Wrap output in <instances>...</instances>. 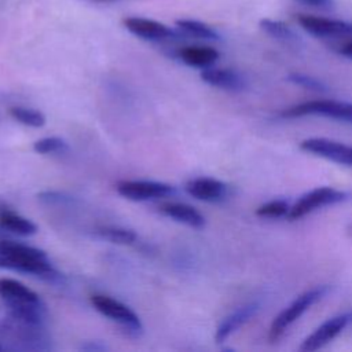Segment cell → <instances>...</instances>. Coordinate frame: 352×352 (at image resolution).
Here are the masks:
<instances>
[{"instance_id":"cell-26","label":"cell","mask_w":352,"mask_h":352,"mask_svg":"<svg viewBox=\"0 0 352 352\" xmlns=\"http://www.w3.org/2000/svg\"><path fill=\"white\" fill-rule=\"evenodd\" d=\"M307 6L311 7H316V8H322V10H331L336 6L334 0H298Z\"/></svg>"},{"instance_id":"cell-28","label":"cell","mask_w":352,"mask_h":352,"mask_svg":"<svg viewBox=\"0 0 352 352\" xmlns=\"http://www.w3.org/2000/svg\"><path fill=\"white\" fill-rule=\"evenodd\" d=\"M82 349H87V351H103L106 346L104 345H96V344H91V345H82L81 346Z\"/></svg>"},{"instance_id":"cell-20","label":"cell","mask_w":352,"mask_h":352,"mask_svg":"<svg viewBox=\"0 0 352 352\" xmlns=\"http://www.w3.org/2000/svg\"><path fill=\"white\" fill-rule=\"evenodd\" d=\"M176 26L180 33L202 40H219V33L209 25L197 19H177Z\"/></svg>"},{"instance_id":"cell-8","label":"cell","mask_w":352,"mask_h":352,"mask_svg":"<svg viewBox=\"0 0 352 352\" xmlns=\"http://www.w3.org/2000/svg\"><path fill=\"white\" fill-rule=\"evenodd\" d=\"M297 22L307 33L318 38L352 37V22L309 14H298Z\"/></svg>"},{"instance_id":"cell-9","label":"cell","mask_w":352,"mask_h":352,"mask_svg":"<svg viewBox=\"0 0 352 352\" xmlns=\"http://www.w3.org/2000/svg\"><path fill=\"white\" fill-rule=\"evenodd\" d=\"M117 192L131 201H148L169 197L175 188L162 182L154 180H120L116 186Z\"/></svg>"},{"instance_id":"cell-11","label":"cell","mask_w":352,"mask_h":352,"mask_svg":"<svg viewBox=\"0 0 352 352\" xmlns=\"http://www.w3.org/2000/svg\"><path fill=\"white\" fill-rule=\"evenodd\" d=\"M300 148L329 161L352 166V146L326 138H309L300 143Z\"/></svg>"},{"instance_id":"cell-30","label":"cell","mask_w":352,"mask_h":352,"mask_svg":"<svg viewBox=\"0 0 352 352\" xmlns=\"http://www.w3.org/2000/svg\"><path fill=\"white\" fill-rule=\"evenodd\" d=\"M3 349H4V348H3V345L0 344V351H3Z\"/></svg>"},{"instance_id":"cell-25","label":"cell","mask_w":352,"mask_h":352,"mask_svg":"<svg viewBox=\"0 0 352 352\" xmlns=\"http://www.w3.org/2000/svg\"><path fill=\"white\" fill-rule=\"evenodd\" d=\"M286 78L292 84L302 87L309 91H315V92H326L327 91V85L324 82H322L320 80H318L315 77L304 74V73H290V74H287Z\"/></svg>"},{"instance_id":"cell-18","label":"cell","mask_w":352,"mask_h":352,"mask_svg":"<svg viewBox=\"0 0 352 352\" xmlns=\"http://www.w3.org/2000/svg\"><path fill=\"white\" fill-rule=\"evenodd\" d=\"M261 30H264L268 36L272 38L287 44V45H298L301 44V38L298 34L285 22L278 21V19H271V18H264L258 22Z\"/></svg>"},{"instance_id":"cell-16","label":"cell","mask_w":352,"mask_h":352,"mask_svg":"<svg viewBox=\"0 0 352 352\" xmlns=\"http://www.w3.org/2000/svg\"><path fill=\"white\" fill-rule=\"evenodd\" d=\"M160 212L175 221L183 223L192 228H202L205 226V217L194 206L183 202H165L160 206Z\"/></svg>"},{"instance_id":"cell-14","label":"cell","mask_w":352,"mask_h":352,"mask_svg":"<svg viewBox=\"0 0 352 352\" xmlns=\"http://www.w3.org/2000/svg\"><path fill=\"white\" fill-rule=\"evenodd\" d=\"M186 191L197 199L216 202L226 198L228 187L226 183L212 177H195L186 184Z\"/></svg>"},{"instance_id":"cell-21","label":"cell","mask_w":352,"mask_h":352,"mask_svg":"<svg viewBox=\"0 0 352 352\" xmlns=\"http://www.w3.org/2000/svg\"><path fill=\"white\" fill-rule=\"evenodd\" d=\"M96 234L111 243L118 245H131L136 241L138 235L133 230L118 227V226H102L96 230Z\"/></svg>"},{"instance_id":"cell-1","label":"cell","mask_w":352,"mask_h":352,"mask_svg":"<svg viewBox=\"0 0 352 352\" xmlns=\"http://www.w3.org/2000/svg\"><path fill=\"white\" fill-rule=\"evenodd\" d=\"M50 341L45 324L19 315L0 301V344L4 349L47 351Z\"/></svg>"},{"instance_id":"cell-12","label":"cell","mask_w":352,"mask_h":352,"mask_svg":"<svg viewBox=\"0 0 352 352\" xmlns=\"http://www.w3.org/2000/svg\"><path fill=\"white\" fill-rule=\"evenodd\" d=\"M124 26L133 36L140 37L148 41H162L168 38H177L180 30H175L158 21L140 18V16H128L124 19Z\"/></svg>"},{"instance_id":"cell-3","label":"cell","mask_w":352,"mask_h":352,"mask_svg":"<svg viewBox=\"0 0 352 352\" xmlns=\"http://www.w3.org/2000/svg\"><path fill=\"white\" fill-rule=\"evenodd\" d=\"M0 300L12 311L19 315L36 322L45 324L47 320V307L41 297L25 286L22 282L1 278L0 279Z\"/></svg>"},{"instance_id":"cell-10","label":"cell","mask_w":352,"mask_h":352,"mask_svg":"<svg viewBox=\"0 0 352 352\" xmlns=\"http://www.w3.org/2000/svg\"><path fill=\"white\" fill-rule=\"evenodd\" d=\"M352 322V312L336 315L315 329L300 345L301 352H314L329 344Z\"/></svg>"},{"instance_id":"cell-19","label":"cell","mask_w":352,"mask_h":352,"mask_svg":"<svg viewBox=\"0 0 352 352\" xmlns=\"http://www.w3.org/2000/svg\"><path fill=\"white\" fill-rule=\"evenodd\" d=\"M0 226L4 230L18 235H33L37 232V227L32 220L11 210H4L0 213Z\"/></svg>"},{"instance_id":"cell-15","label":"cell","mask_w":352,"mask_h":352,"mask_svg":"<svg viewBox=\"0 0 352 352\" xmlns=\"http://www.w3.org/2000/svg\"><path fill=\"white\" fill-rule=\"evenodd\" d=\"M258 309H260V305L257 302H249L243 307H239L234 312H231L217 326L214 340L217 342L226 341L232 333H235L241 326H243L248 320H250L258 312Z\"/></svg>"},{"instance_id":"cell-5","label":"cell","mask_w":352,"mask_h":352,"mask_svg":"<svg viewBox=\"0 0 352 352\" xmlns=\"http://www.w3.org/2000/svg\"><path fill=\"white\" fill-rule=\"evenodd\" d=\"M283 118H297L304 116H322L352 124V103L333 99L308 100L294 104L280 114Z\"/></svg>"},{"instance_id":"cell-2","label":"cell","mask_w":352,"mask_h":352,"mask_svg":"<svg viewBox=\"0 0 352 352\" xmlns=\"http://www.w3.org/2000/svg\"><path fill=\"white\" fill-rule=\"evenodd\" d=\"M0 268L36 275L51 282L60 278L44 250L15 241H0Z\"/></svg>"},{"instance_id":"cell-24","label":"cell","mask_w":352,"mask_h":352,"mask_svg":"<svg viewBox=\"0 0 352 352\" xmlns=\"http://www.w3.org/2000/svg\"><path fill=\"white\" fill-rule=\"evenodd\" d=\"M33 150L38 154H54V153H63L67 150V143L58 136L43 138L33 144Z\"/></svg>"},{"instance_id":"cell-17","label":"cell","mask_w":352,"mask_h":352,"mask_svg":"<svg viewBox=\"0 0 352 352\" xmlns=\"http://www.w3.org/2000/svg\"><path fill=\"white\" fill-rule=\"evenodd\" d=\"M177 55L186 65L201 69L214 65L220 56L216 48L208 45H187L180 48Z\"/></svg>"},{"instance_id":"cell-22","label":"cell","mask_w":352,"mask_h":352,"mask_svg":"<svg viewBox=\"0 0 352 352\" xmlns=\"http://www.w3.org/2000/svg\"><path fill=\"white\" fill-rule=\"evenodd\" d=\"M8 113L14 120H16L18 122L28 125V126L40 128L45 124V116L40 110H36V109L14 106L8 110Z\"/></svg>"},{"instance_id":"cell-27","label":"cell","mask_w":352,"mask_h":352,"mask_svg":"<svg viewBox=\"0 0 352 352\" xmlns=\"http://www.w3.org/2000/svg\"><path fill=\"white\" fill-rule=\"evenodd\" d=\"M338 52H340L342 56L352 59V40H351V41H346L345 44H342V45L340 47Z\"/></svg>"},{"instance_id":"cell-23","label":"cell","mask_w":352,"mask_h":352,"mask_svg":"<svg viewBox=\"0 0 352 352\" xmlns=\"http://www.w3.org/2000/svg\"><path fill=\"white\" fill-rule=\"evenodd\" d=\"M289 210H290V205L287 201L274 199V201L265 202L264 205H260L256 209V214L267 219H279V217L287 216Z\"/></svg>"},{"instance_id":"cell-13","label":"cell","mask_w":352,"mask_h":352,"mask_svg":"<svg viewBox=\"0 0 352 352\" xmlns=\"http://www.w3.org/2000/svg\"><path fill=\"white\" fill-rule=\"evenodd\" d=\"M201 78L212 87L227 91H242L246 87L245 77L232 69L209 66L202 69Z\"/></svg>"},{"instance_id":"cell-29","label":"cell","mask_w":352,"mask_h":352,"mask_svg":"<svg viewBox=\"0 0 352 352\" xmlns=\"http://www.w3.org/2000/svg\"><path fill=\"white\" fill-rule=\"evenodd\" d=\"M91 1H95V3H116V1H120V0H91Z\"/></svg>"},{"instance_id":"cell-6","label":"cell","mask_w":352,"mask_h":352,"mask_svg":"<svg viewBox=\"0 0 352 352\" xmlns=\"http://www.w3.org/2000/svg\"><path fill=\"white\" fill-rule=\"evenodd\" d=\"M91 304L99 314L117 322L128 334L136 337L143 331L139 316L126 304L104 294L91 296Z\"/></svg>"},{"instance_id":"cell-7","label":"cell","mask_w":352,"mask_h":352,"mask_svg":"<svg viewBox=\"0 0 352 352\" xmlns=\"http://www.w3.org/2000/svg\"><path fill=\"white\" fill-rule=\"evenodd\" d=\"M351 198V194L342 190H337L333 187H316L305 194H302L297 202L290 206L287 217L290 220H297L308 213H312L316 209L337 205L345 202Z\"/></svg>"},{"instance_id":"cell-4","label":"cell","mask_w":352,"mask_h":352,"mask_svg":"<svg viewBox=\"0 0 352 352\" xmlns=\"http://www.w3.org/2000/svg\"><path fill=\"white\" fill-rule=\"evenodd\" d=\"M329 292V286H316L312 287L302 294H300L296 300H293L285 309H282L272 320L270 327V341H276L282 337V334L287 330L290 324H293L304 312H307L314 304H316L326 293Z\"/></svg>"}]
</instances>
